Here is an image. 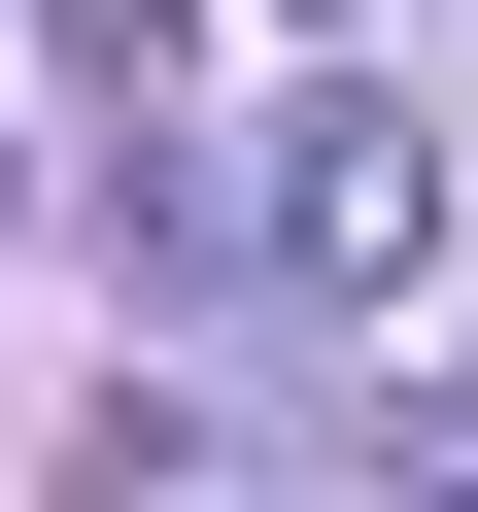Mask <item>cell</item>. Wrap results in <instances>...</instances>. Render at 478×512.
Segmentation results:
<instances>
[{
  "label": "cell",
  "mask_w": 478,
  "mask_h": 512,
  "mask_svg": "<svg viewBox=\"0 0 478 512\" xmlns=\"http://www.w3.org/2000/svg\"><path fill=\"white\" fill-rule=\"evenodd\" d=\"M410 478H444V512H478V410H410Z\"/></svg>",
  "instance_id": "obj_2"
},
{
  "label": "cell",
  "mask_w": 478,
  "mask_h": 512,
  "mask_svg": "<svg viewBox=\"0 0 478 512\" xmlns=\"http://www.w3.org/2000/svg\"><path fill=\"white\" fill-rule=\"evenodd\" d=\"M410 239H444V137L410 103H274V274L308 308H410Z\"/></svg>",
  "instance_id": "obj_1"
}]
</instances>
